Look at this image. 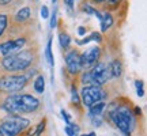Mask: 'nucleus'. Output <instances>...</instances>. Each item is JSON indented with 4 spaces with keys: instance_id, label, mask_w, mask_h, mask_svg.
<instances>
[{
    "instance_id": "obj_12",
    "label": "nucleus",
    "mask_w": 147,
    "mask_h": 136,
    "mask_svg": "<svg viewBox=\"0 0 147 136\" xmlns=\"http://www.w3.org/2000/svg\"><path fill=\"white\" fill-rule=\"evenodd\" d=\"M100 10H101V16L98 19V22H100V33L101 34H108L115 27L116 18L112 11L104 10V8H100Z\"/></svg>"
},
{
    "instance_id": "obj_3",
    "label": "nucleus",
    "mask_w": 147,
    "mask_h": 136,
    "mask_svg": "<svg viewBox=\"0 0 147 136\" xmlns=\"http://www.w3.org/2000/svg\"><path fill=\"white\" fill-rule=\"evenodd\" d=\"M106 110L109 120L113 123V125L124 136H131L136 127V116L134 114L132 109H129L127 105L112 102L110 105H106Z\"/></svg>"
},
{
    "instance_id": "obj_5",
    "label": "nucleus",
    "mask_w": 147,
    "mask_h": 136,
    "mask_svg": "<svg viewBox=\"0 0 147 136\" xmlns=\"http://www.w3.org/2000/svg\"><path fill=\"white\" fill-rule=\"evenodd\" d=\"M30 44H32V34L26 32H19L15 36L4 37L0 41V57L15 55L29 48Z\"/></svg>"
},
{
    "instance_id": "obj_29",
    "label": "nucleus",
    "mask_w": 147,
    "mask_h": 136,
    "mask_svg": "<svg viewBox=\"0 0 147 136\" xmlns=\"http://www.w3.org/2000/svg\"><path fill=\"white\" fill-rule=\"evenodd\" d=\"M61 116H63V118H64V123L67 124V125H69L71 123H72V118H71V116L67 113V110H64L61 109Z\"/></svg>"
},
{
    "instance_id": "obj_6",
    "label": "nucleus",
    "mask_w": 147,
    "mask_h": 136,
    "mask_svg": "<svg viewBox=\"0 0 147 136\" xmlns=\"http://www.w3.org/2000/svg\"><path fill=\"white\" fill-rule=\"evenodd\" d=\"M32 80L25 73H1L0 75V93L5 95L22 93Z\"/></svg>"
},
{
    "instance_id": "obj_33",
    "label": "nucleus",
    "mask_w": 147,
    "mask_h": 136,
    "mask_svg": "<svg viewBox=\"0 0 147 136\" xmlns=\"http://www.w3.org/2000/svg\"><path fill=\"white\" fill-rule=\"evenodd\" d=\"M87 136H95V132H90V133H86Z\"/></svg>"
},
{
    "instance_id": "obj_20",
    "label": "nucleus",
    "mask_w": 147,
    "mask_h": 136,
    "mask_svg": "<svg viewBox=\"0 0 147 136\" xmlns=\"http://www.w3.org/2000/svg\"><path fill=\"white\" fill-rule=\"evenodd\" d=\"M69 93H71V102H72V105H75V106L82 105V102H80V95H79V89H78V86H76V82H72V83H71Z\"/></svg>"
},
{
    "instance_id": "obj_30",
    "label": "nucleus",
    "mask_w": 147,
    "mask_h": 136,
    "mask_svg": "<svg viewBox=\"0 0 147 136\" xmlns=\"http://www.w3.org/2000/svg\"><path fill=\"white\" fill-rule=\"evenodd\" d=\"M64 132L67 133V136H76V133H75V131L72 129V127H71V125H65Z\"/></svg>"
},
{
    "instance_id": "obj_17",
    "label": "nucleus",
    "mask_w": 147,
    "mask_h": 136,
    "mask_svg": "<svg viewBox=\"0 0 147 136\" xmlns=\"http://www.w3.org/2000/svg\"><path fill=\"white\" fill-rule=\"evenodd\" d=\"M52 42H53V38L49 37L48 41H47V45H45V50H44L45 60H47L48 65L51 68L55 67V56H53V50H52Z\"/></svg>"
},
{
    "instance_id": "obj_36",
    "label": "nucleus",
    "mask_w": 147,
    "mask_h": 136,
    "mask_svg": "<svg viewBox=\"0 0 147 136\" xmlns=\"http://www.w3.org/2000/svg\"><path fill=\"white\" fill-rule=\"evenodd\" d=\"M36 1H40V0H36Z\"/></svg>"
},
{
    "instance_id": "obj_32",
    "label": "nucleus",
    "mask_w": 147,
    "mask_h": 136,
    "mask_svg": "<svg viewBox=\"0 0 147 136\" xmlns=\"http://www.w3.org/2000/svg\"><path fill=\"white\" fill-rule=\"evenodd\" d=\"M132 112H134V114H135V116H140V114H142V109H140L139 106H135Z\"/></svg>"
},
{
    "instance_id": "obj_1",
    "label": "nucleus",
    "mask_w": 147,
    "mask_h": 136,
    "mask_svg": "<svg viewBox=\"0 0 147 136\" xmlns=\"http://www.w3.org/2000/svg\"><path fill=\"white\" fill-rule=\"evenodd\" d=\"M41 100L30 93H16L7 95L0 105L1 110L11 116L33 114L41 109Z\"/></svg>"
},
{
    "instance_id": "obj_15",
    "label": "nucleus",
    "mask_w": 147,
    "mask_h": 136,
    "mask_svg": "<svg viewBox=\"0 0 147 136\" xmlns=\"http://www.w3.org/2000/svg\"><path fill=\"white\" fill-rule=\"evenodd\" d=\"M57 41H59V46H60V49L63 52L68 50L69 48H72V37L63 29L59 30L57 33Z\"/></svg>"
},
{
    "instance_id": "obj_8",
    "label": "nucleus",
    "mask_w": 147,
    "mask_h": 136,
    "mask_svg": "<svg viewBox=\"0 0 147 136\" xmlns=\"http://www.w3.org/2000/svg\"><path fill=\"white\" fill-rule=\"evenodd\" d=\"M79 95L84 108H90L98 102H106L109 98L108 90L101 86H82L79 90Z\"/></svg>"
},
{
    "instance_id": "obj_21",
    "label": "nucleus",
    "mask_w": 147,
    "mask_h": 136,
    "mask_svg": "<svg viewBox=\"0 0 147 136\" xmlns=\"http://www.w3.org/2000/svg\"><path fill=\"white\" fill-rule=\"evenodd\" d=\"M45 128H47V118H42L34 128L30 129V132L27 133V136H42V133H44V131H45Z\"/></svg>"
},
{
    "instance_id": "obj_4",
    "label": "nucleus",
    "mask_w": 147,
    "mask_h": 136,
    "mask_svg": "<svg viewBox=\"0 0 147 136\" xmlns=\"http://www.w3.org/2000/svg\"><path fill=\"white\" fill-rule=\"evenodd\" d=\"M79 76V83L82 86H101L105 87L110 80V73L109 68H108V61L101 59L98 63L89 69H83L82 72L78 75Z\"/></svg>"
},
{
    "instance_id": "obj_24",
    "label": "nucleus",
    "mask_w": 147,
    "mask_h": 136,
    "mask_svg": "<svg viewBox=\"0 0 147 136\" xmlns=\"http://www.w3.org/2000/svg\"><path fill=\"white\" fill-rule=\"evenodd\" d=\"M63 4H64L65 11H67V14L72 16L74 12H75V4H76V0H63Z\"/></svg>"
},
{
    "instance_id": "obj_35",
    "label": "nucleus",
    "mask_w": 147,
    "mask_h": 136,
    "mask_svg": "<svg viewBox=\"0 0 147 136\" xmlns=\"http://www.w3.org/2000/svg\"><path fill=\"white\" fill-rule=\"evenodd\" d=\"M79 136H87V135H86V133H82V135H79Z\"/></svg>"
},
{
    "instance_id": "obj_16",
    "label": "nucleus",
    "mask_w": 147,
    "mask_h": 136,
    "mask_svg": "<svg viewBox=\"0 0 147 136\" xmlns=\"http://www.w3.org/2000/svg\"><path fill=\"white\" fill-rule=\"evenodd\" d=\"M45 76L42 75V73H38L36 75L34 78H33V91L36 93V94H44V91H45Z\"/></svg>"
},
{
    "instance_id": "obj_9",
    "label": "nucleus",
    "mask_w": 147,
    "mask_h": 136,
    "mask_svg": "<svg viewBox=\"0 0 147 136\" xmlns=\"http://www.w3.org/2000/svg\"><path fill=\"white\" fill-rule=\"evenodd\" d=\"M64 71L71 78H76L83 71L82 60H80V50L78 48H69L68 50L63 52Z\"/></svg>"
},
{
    "instance_id": "obj_26",
    "label": "nucleus",
    "mask_w": 147,
    "mask_h": 136,
    "mask_svg": "<svg viewBox=\"0 0 147 136\" xmlns=\"http://www.w3.org/2000/svg\"><path fill=\"white\" fill-rule=\"evenodd\" d=\"M87 117L90 118L93 127L100 128V127H102V124H104V117H100V116H87Z\"/></svg>"
},
{
    "instance_id": "obj_22",
    "label": "nucleus",
    "mask_w": 147,
    "mask_h": 136,
    "mask_svg": "<svg viewBox=\"0 0 147 136\" xmlns=\"http://www.w3.org/2000/svg\"><path fill=\"white\" fill-rule=\"evenodd\" d=\"M125 0H106L105 4L102 5L101 8H104V10H108V11H117L120 10V7L123 5V3H124Z\"/></svg>"
},
{
    "instance_id": "obj_2",
    "label": "nucleus",
    "mask_w": 147,
    "mask_h": 136,
    "mask_svg": "<svg viewBox=\"0 0 147 136\" xmlns=\"http://www.w3.org/2000/svg\"><path fill=\"white\" fill-rule=\"evenodd\" d=\"M38 48L29 46L21 52L0 57V72L1 73H22L29 68L38 64Z\"/></svg>"
},
{
    "instance_id": "obj_10",
    "label": "nucleus",
    "mask_w": 147,
    "mask_h": 136,
    "mask_svg": "<svg viewBox=\"0 0 147 136\" xmlns=\"http://www.w3.org/2000/svg\"><path fill=\"white\" fill-rule=\"evenodd\" d=\"M104 56V49L101 45L95 44L94 46L86 48L83 52H80V60H82V67L83 69H89L94 65L95 63H98Z\"/></svg>"
},
{
    "instance_id": "obj_27",
    "label": "nucleus",
    "mask_w": 147,
    "mask_h": 136,
    "mask_svg": "<svg viewBox=\"0 0 147 136\" xmlns=\"http://www.w3.org/2000/svg\"><path fill=\"white\" fill-rule=\"evenodd\" d=\"M51 15V10H49V7L47 4H42L40 7V16H41L42 19H48Z\"/></svg>"
},
{
    "instance_id": "obj_23",
    "label": "nucleus",
    "mask_w": 147,
    "mask_h": 136,
    "mask_svg": "<svg viewBox=\"0 0 147 136\" xmlns=\"http://www.w3.org/2000/svg\"><path fill=\"white\" fill-rule=\"evenodd\" d=\"M49 29L51 30H55L57 29V25H59V12H57V7L55 5L53 7V11H51V15H49Z\"/></svg>"
},
{
    "instance_id": "obj_34",
    "label": "nucleus",
    "mask_w": 147,
    "mask_h": 136,
    "mask_svg": "<svg viewBox=\"0 0 147 136\" xmlns=\"http://www.w3.org/2000/svg\"><path fill=\"white\" fill-rule=\"evenodd\" d=\"M52 4L56 5V4H57V0H52Z\"/></svg>"
},
{
    "instance_id": "obj_13",
    "label": "nucleus",
    "mask_w": 147,
    "mask_h": 136,
    "mask_svg": "<svg viewBox=\"0 0 147 136\" xmlns=\"http://www.w3.org/2000/svg\"><path fill=\"white\" fill-rule=\"evenodd\" d=\"M108 68H109V73L112 80H119L124 75V63H123L121 57H119V56H116V57H113L112 60L108 61Z\"/></svg>"
},
{
    "instance_id": "obj_7",
    "label": "nucleus",
    "mask_w": 147,
    "mask_h": 136,
    "mask_svg": "<svg viewBox=\"0 0 147 136\" xmlns=\"http://www.w3.org/2000/svg\"><path fill=\"white\" fill-rule=\"evenodd\" d=\"M32 125L30 118L25 116H11L0 121V136H21Z\"/></svg>"
},
{
    "instance_id": "obj_25",
    "label": "nucleus",
    "mask_w": 147,
    "mask_h": 136,
    "mask_svg": "<svg viewBox=\"0 0 147 136\" xmlns=\"http://www.w3.org/2000/svg\"><path fill=\"white\" fill-rule=\"evenodd\" d=\"M134 84H135V90H136L138 97L142 98L143 95H144V83H143V80L142 79H136V80L134 82Z\"/></svg>"
},
{
    "instance_id": "obj_11",
    "label": "nucleus",
    "mask_w": 147,
    "mask_h": 136,
    "mask_svg": "<svg viewBox=\"0 0 147 136\" xmlns=\"http://www.w3.org/2000/svg\"><path fill=\"white\" fill-rule=\"evenodd\" d=\"M33 14H34V10H33L32 5L25 4L18 7L15 11L11 12V23H12V26L23 27L29 25L30 21L33 19Z\"/></svg>"
},
{
    "instance_id": "obj_31",
    "label": "nucleus",
    "mask_w": 147,
    "mask_h": 136,
    "mask_svg": "<svg viewBox=\"0 0 147 136\" xmlns=\"http://www.w3.org/2000/svg\"><path fill=\"white\" fill-rule=\"evenodd\" d=\"M90 3H93V4L95 5V7H98V8H101L102 5L105 4V1L106 0H89Z\"/></svg>"
},
{
    "instance_id": "obj_14",
    "label": "nucleus",
    "mask_w": 147,
    "mask_h": 136,
    "mask_svg": "<svg viewBox=\"0 0 147 136\" xmlns=\"http://www.w3.org/2000/svg\"><path fill=\"white\" fill-rule=\"evenodd\" d=\"M12 26L11 23V12L5 10H0V41L7 37L10 33V29Z\"/></svg>"
},
{
    "instance_id": "obj_18",
    "label": "nucleus",
    "mask_w": 147,
    "mask_h": 136,
    "mask_svg": "<svg viewBox=\"0 0 147 136\" xmlns=\"http://www.w3.org/2000/svg\"><path fill=\"white\" fill-rule=\"evenodd\" d=\"M106 105H108V102H98V104L87 108L89 109L87 116H100V117H104L106 113Z\"/></svg>"
},
{
    "instance_id": "obj_19",
    "label": "nucleus",
    "mask_w": 147,
    "mask_h": 136,
    "mask_svg": "<svg viewBox=\"0 0 147 136\" xmlns=\"http://www.w3.org/2000/svg\"><path fill=\"white\" fill-rule=\"evenodd\" d=\"M79 11L82 12V14H86V15H95V12L98 11V7H95L93 3H90L89 0H82L80 3H79Z\"/></svg>"
},
{
    "instance_id": "obj_28",
    "label": "nucleus",
    "mask_w": 147,
    "mask_h": 136,
    "mask_svg": "<svg viewBox=\"0 0 147 136\" xmlns=\"http://www.w3.org/2000/svg\"><path fill=\"white\" fill-rule=\"evenodd\" d=\"M76 34H78L79 38L86 36V34H87V27H86V25H79V26L76 27Z\"/></svg>"
}]
</instances>
